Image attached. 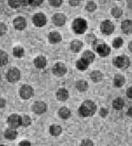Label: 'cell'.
I'll list each match as a JSON object with an SVG mask.
<instances>
[{
    "mask_svg": "<svg viewBox=\"0 0 132 146\" xmlns=\"http://www.w3.org/2000/svg\"><path fill=\"white\" fill-rule=\"evenodd\" d=\"M6 106V100L2 97H0V109H2Z\"/></svg>",
    "mask_w": 132,
    "mask_h": 146,
    "instance_id": "cell-44",
    "label": "cell"
},
{
    "mask_svg": "<svg viewBox=\"0 0 132 146\" xmlns=\"http://www.w3.org/2000/svg\"><path fill=\"white\" fill-rule=\"evenodd\" d=\"M49 3L54 7H60L62 4V0H49Z\"/></svg>",
    "mask_w": 132,
    "mask_h": 146,
    "instance_id": "cell-36",
    "label": "cell"
},
{
    "mask_svg": "<svg viewBox=\"0 0 132 146\" xmlns=\"http://www.w3.org/2000/svg\"><path fill=\"white\" fill-rule=\"evenodd\" d=\"M0 146H7V145H0Z\"/></svg>",
    "mask_w": 132,
    "mask_h": 146,
    "instance_id": "cell-49",
    "label": "cell"
},
{
    "mask_svg": "<svg viewBox=\"0 0 132 146\" xmlns=\"http://www.w3.org/2000/svg\"><path fill=\"white\" fill-rule=\"evenodd\" d=\"M81 0H68V3L72 7H76L79 5Z\"/></svg>",
    "mask_w": 132,
    "mask_h": 146,
    "instance_id": "cell-40",
    "label": "cell"
},
{
    "mask_svg": "<svg viewBox=\"0 0 132 146\" xmlns=\"http://www.w3.org/2000/svg\"><path fill=\"white\" fill-rule=\"evenodd\" d=\"M8 62V54L3 50H0V66H5Z\"/></svg>",
    "mask_w": 132,
    "mask_h": 146,
    "instance_id": "cell-28",
    "label": "cell"
},
{
    "mask_svg": "<svg viewBox=\"0 0 132 146\" xmlns=\"http://www.w3.org/2000/svg\"><path fill=\"white\" fill-rule=\"evenodd\" d=\"M62 131V129L60 125L58 124H52L49 127V132L50 135L54 137L60 136Z\"/></svg>",
    "mask_w": 132,
    "mask_h": 146,
    "instance_id": "cell-20",
    "label": "cell"
},
{
    "mask_svg": "<svg viewBox=\"0 0 132 146\" xmlns=\"http://www.w3.org/2000/svg\"><path fill=\"white\" fill-rule=\"evenodd\" d=\"M123 45V40L121 37H116L112 42V45L115 48H121Z\"/></svg>",
    "mask_w": 132,
    "mask_h": 146,
    "instance_id": "cell-34",
    "label": "cell"
},
{
    "mask_svg": "<svg viewBox=\"0 0 132 146\" xmlns=\"http://www.w3.org/2000/svg\"><path fill=\"white\" fill-rule=\"evenodd\" d=\"M97 9V5L93 1H89L85 5V10L89 13H92Z\"/></svg>",
    "mask_w": 132,
    "mask_h": 146,
    "instance_id": "cell-31",
    "label": "cell"
},
{
    "mask_svg": "<svg viewBox=\"0 0 132 146\" xmlns=\"http://www.w3.org/2000/svg\"><path fill=\"white\" fill-rule=\"evenodd\" d=\"M114 30H115V26L111 21L105 20L101 24V31L104 35H112L113 33Z\"/></svg>",
    "mask_w": 132,
    "mask_h": 146,
    "instance_id": "cell-10",
    "label": "cell"
},
{
    "mask_svg": "<svg viewBox=\"0 0 132 146\" xmlns=\"http://www.w3.org/2000/svg\"><path fill=\"white\" fill-rule=\"evenodd\" d=\"M13 55L15 58H20L24 55V49L21 46H16L13 49Z\"/></svg>",
    "mask_w": 132,
    "mask_h": 146,
    "instance_id": "cell-29",
    "label": "cell"
},
{
    "mask_svg": "<svg viewBox=\"0 0 132 146\" xmlns=\"http://www.w3.org/2000/svg\"><path fill=\"white\" fill-rule=\"evenodd\" d=\"M127 115L130 117V118H132V107H130V108L128 109Z\"/></svg>",
    "mask_w": 132,
    "mask_h": 146,
    "instance_id": "cell-47",
    "label": "cell"
},
{
    "mask_svg": "<svg viewBox=\"0 0 132 146\" xmlns=\"http://www.w3.org/2000/svg\"><path fill=\"white\" fill-rule=\"evenodd\" d=\"M58 115L60 117V118H62V119L67 120L70 117L71 112L66 107H62V108H60V109L59 110Z\"/></svg>",
    "mask_w": 132,
    "mask_h": 146,
    "instance_id": "cell-21",
    "label": "cell"
},
{
    "mask_svg": "<svg viewBox=\"0 0 132 146\" xmlns=\"http://www.w3.org/2000/svg\"><path fill=\"white\" fill-rule=\"evenodd\" d=\"M82 58L85 60L89 64H90L95 60V54H94L93 52L90 51V50H86L82 54Z\"/></svg>",
    "mask_w": 132,
    "mask_h": 146,
    "instance_id": "cell-24",
    "label": "cell"
},
{
    "mask_svg": "<svg viewBox=\"0 0 132 146\" xmlns=\"http://www.w3.org/2000/svg\"><path fill=\"white\" fill-rule=\"evenodd\" d=\"M7 123L9 128L17 129L21 126V116L17 114H12L7 118Z\"/></svg>",
    "mask_w": 132,
    "mask_h": 146,
    "instance_id": "cell-6",
    "label": "cell"
},
{
    "mask_svg": "<svg viewBox=\"0 0 132 146\" xmlns=\"http://www.w3.org/2000/svg\"><path fill=\"white\" fill-rule=\"evenodd\" d=\"M13 27L15 29L18 31H22V30L25 29L27 27V23L26 19L22 16H19L15 18L13 22Z\"/></svg>",
    "mask_w": 132,
    "mask_h": 146,
    "instance_id": "cell-12",
    "label": "cell"
},
{
    "mask_svg": "<svg viewBox=\"0 0 132 146\" xmlns=\"http://www.w3.org/2000/svg\"><path fill=\"white\" fill-rule=\"evenodd\" d=\"M52 72L57 77H62L67 72V67L65 64L62 62H57L54 65L52 68Z\"/></svg>",
    "mask_w": 132,
    "mask_h": 146,
    "instance_id": "cell-8",
    "label": "cell"
},
{
    "mask_svg": "<svg viewBox=\"0 0 132 146\" xmlns=\"http://www.w3.org/2000/svg\"><path fill=\"white\" fill-rule=\"evenodd\" d=\"M89 65L90 64L82 58H79V60H77L76 62V68L79 70H80V71H84V70H87Z\"/></svg>",
    "mask_w": 132,
    "mask_h": 146,
    "instance_id": "cell-27",
    "label": "cell"
},
{
    "mask_svg": "<svg viewBox=\"0 0 132 146\" xmlns=\"http://www.w3.org/2000/svg\"><path fill=\"white\" fill-rule=\"evenodd\" d=\"M126 95L129 99L132 100V86L129 87L126 91Z\"/></svg>",
    "mask_w": 132,
    "mask_h": 146,
    "instance_id": "cell-45",
    "label": "cell"
},
{
    "mask_svg": "<svg viewBox=\"0 0 132 146\" xmlns=\"http://www.w3.org/2000/svg\"><path fill=\"white\" fill-rule=\"evenodd\" d=\"M32 123V119L29 115H24L21 116V126L23 127H28Z\"/></svg>",
    "mask_w": 132,
    "mask_h": 146,
    "instance_id": "cell-32",
    "label": "cell"
},
{
    "mask_svg": "<svg viewBox=\"0 0 132 146\" xmlns=\"http://www.w3.org/2000/svg\"><path fill=\"white\" fill-rule=\"evenodd\" d=\"M7 25L5 23H3V22L0 21V36H2L3 35H5L6 32H7Z\"/></svg>",
    "mask_w": 132,
    "mask_h": 146,
    "instance_id": "cell-37",
    "label": "cell"
},
{
    "mask_svg": "<svg viewBox=\"0 0 132 146\" xmlns=\"http://www.w3.org/2000/svg\"><path fill=\"white\" fill-rule=\"evenodd\" d=\"M19 94H20L21 98L23 100H29L34 94L33 88L29 85H23L19 90Z\"/></svg>",
    "mask_w": 132,
    "mask_h": 146,
    "instance_id": "cell-7",
    "label": "cell"
},
{
    "mask_svg": "<svg viewBox=\"0 0 132 146\" xmlns=\"http://www.w3.org/2000/svg\"><path fill=\"white\" fill-rule=\"evenodd\" d=\"M129 49L131 52L132 53V40H131L129 44Z\"/></svg>",
    "mask_w": 132,
    "mask_h": 146,
    "instance_id": "cell-48",
    "label": "cell"
},
{
    "mask_svg": "<svg viewBox=\"0 0 132 146\" xmlns=\"http://www.w3.org/2000/svg\"><path fill=\"white\" fill-rule=\"evenodd\" d=\"M70 50L74 52V53H79L82 50V48H83V43H82V42H81L80 40H73L70 42Z\"/></svg>",
    "mask_w": 132,
    "mask_h": 146,
    "instance_id": "cell-19",
    "label": "cell"
},
{
    "mask_svg": "<svg viewBox=\"0 0 132 146\" xmlns=\"http://www.w3.org/2000/svg\"><path fill=\"white\" fill-rule=\"evenodd\" d=\"M7 81L10 83H15L19 81L21 78V72L16 67H12L9 69L6 75Z\"/></svg>",
    "mask_w": 132,
    "mask_h": 146,
    "instance_id": "cell-5",
    "label": "cell"
},
{
    "mask_svg": "<svg viewBox=\"0 0 132 146\" xmlns=\"http://www.w3.org/2000/svg\"><path fill=\"white\" fill-rule=\"evenodd\" d=\"M52 21H53L54 24L57 27H62L65 25L66 22V16L65 14L60 13H55L52 17Z\"/></svg>",
    "mask_w": 132,
    "mask_h": 146,
    "instance_id": "cell-13",
    "label": "cell"
},
{
    "mask_svg": "<svg viewBox=\"0 0 132 146\" xmlns=\"http://www.w3.org/2000/svg\"><path fill=\"white\" fill-rule=\"evenodd\" d=\"M97 110V106L92 100H85L79 108V113L82 117H90Z\"/></svg>",
    "mask_w": 132,
    "mask_h": 146,
    "instance_id": "cell-1",
    "label": "cell"
},
{
    "mask_svg": "<svg viewBox=\"0 0 132 146\" xmlns=\"http://www.w3.org/2000/svg\"><path fill=\"white\" fill-rule=\"evenodd\" d=\"M99 113H100L101 116L104 118V117H106L107 115H108V113H109V110H108V109L106 108H101L100 109Z\"/></svg>",
    "mask_w": 132,
    "mask_h": 146,
    "instance_id": "cell-39",
    "label": "cell"
},
{
    "mask_svg": "<svg viewBox=\"0 0 132 146\" xmlns=\"http://www.w3.org/2000/svg\"><path fill=\"white\" fill-rule=\"evenodd\" d=\"M92 47L102 57L107 56L110 53L111 50L109 45H107L104 42H102L101 40H95L92 44Z\"/></svg>",
    "mask_w": 132,
    "mask_h": 146,
    "instance_id": "cell-2",
    "label": "cell"
},
{
    "mask_svg": "<svg viewBox=\"0 0 132 146\" xmlns=\"http://www.w3.org/2000/svg\"><path fill=\"white\" fill-rule=\"evenodd\" d=\"M48 38H49L50 43L57 44L59 42H60L61 40H62V36L58 32L54 31V32H51L49 34Z\"/></svg>",
    "mask_w": 132,
    "mask_h": 146,
    "instance_id": "cell-16",
    "label": "cell"
},
{
    "mask_svg": "<svg viewBox=\"0 0 132 146\" xmlns=\"http://www.w3.org/2000/svg\"><path fill=\"white\" fill-rule=\"evenodd\" d=\"M32 23L37 27H43L46 23V16L43 13H35L32 17Z\"/></svg>",
    "mask_w": 132,
    "mask_h": 146,
    "instance_id": "cell-9",
    "label": "cell"
},
{
    "mask_svg": "<svg viewBox=\"0 0 132 146\" xmlns=\"http://www.w3.org/2000/svg\"><path fill=\"white\" fill-rule=\"evenodd\" d=\"M126 5L130 10H132V0H126Z\"/></svg>",
    "mask_w": 132,
    "mask_h": 146,
    "instance_id": "cell-46",
    "label": "cell"
},
{
    "mask_svg": "<svg viewBox=\"0 0 132 146\" xmlns=\"http://www.w3.org/2000/svg\"><path fill=\"white\" fill-rule=\"evenodd\" d=\"M125 106V102L122 98H116L112 102V107L116 110H121Z\"/></svg>",
    "mask_w": 132,
    "mask_h": 146,
    "instance_id": "cell-26",
    "label": "cell"
},
{
    "mask_svg": "<svg viewBox=\"0 0 132 146\" xmlns=\"http://www.w3.org/2000/svg\"><path fill=\"white\" fill-rule=\"evenodd\" d=\"M44 1V0H32L31 5L34 6V7H38V6H40V5H42Z\"/></svg>",
    "mask_w": 132,
    "mask_h": 146,
    "instance_id": "cell-41",
    "label": "cell"
},
{
    "mask_svg": "<svg viewBox=\"0 0 132 146\" xmlns=\"http://www.w3.org/2000/svg\"><path fill=\"white\" fill-rule=\"evenodd\" d=\"M32 112L37 115L44 114L47 110V105L44 102L37 101L32 106Z\"/></svg>",
    "mask_w": 132,
    "mask_h": 146,
    "instance_id": "cell-11",
    "label": "cell"
},
{
    "mask_svg": "<svg viewBox=\"0 0 132 146\" xmlns=\"http://www.w3.org/2000/svg\"><path fill=\"white\" fill-rule=\"evenodd\" d=\"M21 6H28L32 5V0H20Z\"/></svg>",
    "mask_w": 132,
    "mask_h": 146,
    "instance_id": "cell-42",
    "label": "cell"
},
{
    "mask_svg": "<svg viewBox=\"0 0 132 146\" xmlns=\"http://www.w3.org/2000/svg\"><path fill=\"white\" fill-rule=\"evenodd\" d=\"M117 1H121V0H117Z\"/></svg>",
    "mask_w": 132,
    "mask_h": 146,
    "instance_id": "cell-50",
    "label": "cell"
},
{
    "mask_svg": "<svg viewBox=\"0 0 132 146\" xmlns=\"http://www.w3.org/2000/svg\"><path fill=\"white\" fill-rule=\"evenodd\" d=\"M72 29L76 34H83L87 29V23L85 19L77 18L72 23Z\"/></svg>",
    "mask_w": 132,
    "mask_h": 146,
    "instance_id": "cell-3",
    "label": "cell"
},
{
    "mask_svg": "<svg viewBox=\"0 0 132 146\" xmlns=\"http://www.w3.org/2000/svg\"><path fill=\"white\" fill-rule=\"evenodd\" d=\"M19 146H32V145H31L30 142L28 140H23L19 143Z\"/></svg>",
    "mask_w": 132,
    "mask_h": 146,
    "instance_id": "cell-43",
    "label": "cell"
},
{
    "mask_svg": "<svg viewBox=\"0 0 132 146\" xmlns=\"http://www.w3.org/2000/svg\"><path fill=\"white\" fill-rule=\"evenodd\" d=\"M112 62L114 66L118 69H126L129 67L131 64L130 58L125 55L115 57L112 60Z\"/></svg>",
    "mask_w": 132,
    "mask_h": 146,
    "instance_id": "cell-4",
    "label": "cell"
},
{
    "mask_svg": "<svg viewBox=\"0 0 132 146\" xmlns=\"http://www.w3.org/2000/svg\"><path fill=\"white\" fill-rule=\"evenodd\" d=\"M75 86L79 91H80V92H84V91H86L88 89V83L85 80H78L76 83Z\"/></svg>",
    "mask_w": 132,
    "mask_h": 146,
    "instance_id": "cell-25",
    "label": "cell"
},
{
    "mask_svg": "<svg viewBox=\"0 0 132 146\" xmlns=\"http://www.w3.org/2000/svg\"><path fill=\"white\" fill-rule=\"evenodd\" d=\"M7 4H8L9 7L13 9H17L21 6L20 0H8Z\"/></svg>",
    "mask_w": 132,
    "mask_h": 146,
    "instance_id": "cell-33",
    "label": "cell"
},
{
    "mask_svg": "<svg viewBox=\"0 0 132 146\" xmlns=\"http://www.w3.org/2000/svg\"><path fill=\"white\" fill-rule=\"evenodd\" d=\"M121 30L125 35L132 34V20H124L121 23Z\"/></svg>",
    "mask_w": 132,
    "mask_h": 146,
    "instance_id": "cell-17",
    "label": "cell"
},
{
    "mask_svg": "<svg viewBox=\"0 0 132 146\" xmlns=\"http://www.w3.org/2000/svg\"><path fill=\"white\" fill-rule=\"evenodd\" d=\"M90 79L94 82V83H99L103 79V74L99 70H94L90 73Z\"/></svg>",
    "mask_w": 132,
    "mask_h": 146,
    "instance_id": "cell-23",
    "label": "cell"
},
{
    "mask_svg": "<svg viewBox=\"0 0 132 146\" xmlns=\"http://www.w3.org/2000/svg\"><path fill=\"white\" fill-rule=\"evenodd\" d=\"M125 79L123 75L117 74V75H115V77H114V85L117 88H121V87H122L125 84Z\"/></svg>",
    "mask_w": 132,
    "mask_h": 146,
    "instance_id": "cell-22",
    "label": "cell"
},
{
    "mask_svg": "<svg viewBox=\"0 0 132 146\" xmlns=\"http://www.w3.org/2000/svg\"><path fill=\"white\" fill-rule=\"evenodd\" d=\"M96 40H97V39H96L95 35H92V34H89V35H87V36H85V41L89 44H92V45L94 42Z\"/></svg>",
    "mask_w": 132,
    "mask_h": 146,
    "instance_id": "cell-35",
    "label": "cell"
},
{
    "mask_svg": "<svg viewBox=\"0 0 132 146\" xmlns=\"http://www.w3.org/2000/svg\"><path fill=\"white\" fill-rule=\"evenodd\" d=\"M56 96H57V99L60 102L66 101L69 97L68 91V90L65 88H60V89H58V91H57Z\"/></svg>",
    "mask_w": 132,
    "mask_h": 146,
    "instance_id": "cell-15",
    "label": "cell"
},
{
    "mask_svg": "<svg viewBox=\"0 0 132 146\" xmlns=\"http://www.w3.org/2000/svg\"><path fill=\"white\" fill-rule=\"evenodd\" d=\"M80 146H94L93 142L90 139H84L81 142Z\"/></svg>",
    "mask_w": 132,
    "mask_h": 146,
    "instance_id": "cell-38",
    "label": "cell"
},
{
    "mask_svg": "<svg viewBox=\"0 0 132 146\" xmlns=\"http://www.w3.org/2000/svg\"><path fill=\"white\" fill-rule=\"evenodd\" d=\"M18 131L16 129H11V128H7V129L5 130L4 132V136H5V139H8V140H14L18 137Z\"/></svg>",
    "mask_w": 132,
    "mask_h": 146,
    "instance_id": "cell-18",
    "label": "cell"
},
{
    "mask_svg": "<svg viewBox=\"0 0 132 146\" xmlns=\"http://www.w3.org/2000/svg\"><path fill=\"white\" fill-rule=\"evenodd\" d=\"M111 14L115 18H120L123 16V11L120 7H115L111 10Z\"/></svg>",
    "mask_w": 132,
    "mask_h": 146,
    "instance_id": "cell-30",
    "label": "cell"
},
{
    "mask_svg": "<svg viewBox=\"0 0 132 146\" xmlns=\"http://www.w3.org/2000/svg\"><path fill=\"white\" fill-rule=\"evenodd\" d=\"M131 131H132V127H131Z\"/></svg>",
    "mask_w": 132,
    "mask_h": 146,
    "instance_id": "cell-51",
    "label": "cell"
},
{
    "mask_svg": "<svg viewBox=\"0 0 132 146\" xmlns=\"http://www.w3.org/2000/svg\"><path fill=\"white\" fill-rule=\"evenodd\" d=\"M47 64V59L44 56H39L34 59V65L38 69H44Z\"/></svg>",
    "mask_w": 132,
    "mask_h": 146,
    "instance_id": "cell-14",
    "label": "cell"
}]
</instances>
